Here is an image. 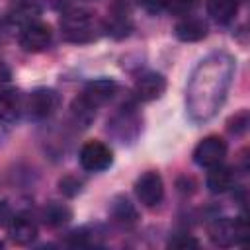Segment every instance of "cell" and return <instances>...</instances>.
I'll use <instances>...</instances> for the list:
<instances>
[{"label": "cell", "instance_id": "1", "mask_svg": "<svg viewBox=\"0 0 250 250\" xmlns=\"http://www.w3.org/2000/svg\"><path fill=\"white\" fill-rule=\"evenodd\" d=\"M236 70V59L227 51L203 57L189 74L186 86V111L195 123H207L223 107Z\"/></svg>", "mask_w": 250, "mask_h": 250}, {"label": "cell", "instance_id": "2", "mask_svg": "<svg viewBox=\"0 0 250 250\" xmlns=\"http://www.w3.org/2000/svg\"><path fill=\"white\" fill-rule=\"evenodd\" d=\"M104 25L88 10L70 8L61 18V33L68 43H92L100 37Z\"/></svg>", "mask_w": 250, "mask_h": 250}, {"label": "cell", "instance_id": "3", "mask_svg": "<svg viewBox=\"0 0 250 250\" xmlns=\"http://www.w3.org/2000/svg\"><path fill=\"white\" fill-rule=\"evenodd\" d=\"M207 234L215 246L229 248L232 244H244L248 236V227H246L244 217H238V219L221 217V219H215L207 227Z\"/></svg>", "mask_w": 250, "mask_h": 250}, {"label": "cell", "instance_id": "4", "mask_svg": "<svg viewBox=\"0 0 250 250\" xmlns=\"http://www.w3.org/2000/svg\"><path fill=\"white\" fill-rule=\"evenodd\" d=\"M107 133H111L119 143H133L141 133V115L131 105L121 107L107 121Z\"/></svg>", "mask_w": 250, "mask_h": 250}, {"label": "cell", "instance_id": "5", "mask_svg": "<svg viewBox=\"0 0 250 250\" xmlns=\"http://www.w3.org/2000/svg\"><path fill=\"white\" fill-rule=\"evenodd\" d=\"M135 195L141 201V205L154 209L164 199V182L162 176L156 170H146L141 174L135 182Z\"/></svg>", "mask_w": 250, "mask_h": 250}, {"label": "cell", "instance_id": "6", "mask_svg": "<svg viewBox=\"0 0 250 250\" xmlns=\"http://www.w3.org/2000/svg\"><path fill=\"white\" fill-rule=\"evenodd\" d=\"M78 160L86 172H104L113 164V152L102 141H88L82 145Z\"/></svg>", "mask_w": 250, "mask_h": 250}, {"label": "cell", "instance_id": "7", "mask_svg": "<svg viewBox=\"0 0 250 250\" xmlns=\"http://www.w3.org/2000/svg\"><path fill=\"white\" fill-rule=\"evenodd\" d=\"M227 156V141L219 135H209L197 143L193 148V162L201 168H213L223 164Z\"/></svg>", "mask_w": 250, "mask_h": 250}, {"label": "cell", "instance_id": "8", "mask_svg": "<svg viewBox=\"0 0 250 250\" xmlns=\"http://www.w3.org/2000/svg\"><path fill=\"white\" fill-rule=\"evenodd\" d=\"M61 98L55 90L51 88H35L33 92H29L27 100H25V109L29 113L31 119H47L51 117L57 109H59Z\"/></svg>", "mask_w": 250, "mask_h": 250}, {"label": "cell", "instance_id": "9", "mask_svg": "<svg viewBox=\"0 0 250 250\" xmlns=\"http://www.w3.org/2000/svg\"><path fill=\"white\" fill-rule=\"evenodd\" d=\"M51 41H53L51 25L41 20L20 29V47L25 53H41L51 47Z\"/></svg>", "mask_w": 250, "mask_h": 250}, {"label": "cell", "instance_id": "10", "mask_svg": "<svg viewBox=\"0 0 250 250\" xmlns=\"http://www.w3.org/2000/svg\"><path fill=\"white\" fill-rule=\"evenodd\" d=\"M8 234L10 238L20 244V246H27L31 244L37 234H39V229H37V221L33 219L31 213L27 211H20L16 215H12L10 223H8Z\"/></svg>", "mask_w": 250, "mask_h": 250}, {"label": "cell", "instance_id": "11", "mask_svg": "<svg viewBox=\"0 0 250 250\" xmlns=\"http://www.w3.org/2000/svg\"><path fill=\"white\" fill-rule=\"evenodd\" d=\"M115 92H117V82L115 80H111V78H96V80L86 84V88L80 94V98L86 104H90L92 107L98 109L100 105L107 104L115 96Z\"/></svg>", "mask_w": 250, "mask_h": 250}, {"label": "cell", "instance_id": "12", "mask_svg": "<svg viewBox=\"0 0 250 250\" xmlns=\"http://www.w3.org/2000/svg\"><path fill=\"white\" fill-rule=\"evenodd\" d=\"M166 92V78L160 72H145L135 82V96L141 102L158 100Z\"/></svg>", "mask_w": 250, "mask_h": 250}, {"label": "cell", "instance_id": "13", "mask_svg": "<svg viewBox=\"0 0 250 250\" xmlns=\"http://www.w3.org/2000/svg\"><path fill=\"white\" fill-rule=\"evenodd\" d=\"M209 33V27H207V21L203 18H197V16H182V20L176 23L174 27V35L184 41V43H195V41H201L205 39Z\"/></svg>", "mask_w": 250, "mask_h": 250}, {"label": "cell", "instance_id": "14", "mask_svg": "<svg viewBox=\"0 0 250 250\" xmlns=\"http://www.w3.org/2000/svg\"><path fill=\"white\" fill-rule=\"evenodd\" d=\"M109 215L111 221L119 227V229H133L139 221V211L137 207L125 197V195H117L113 197L111 205H109Z\"/></svg>", "mask_w": 250, "mask_h": 250}, {"label": "cell", "instance_id": "15", "mask_svg": "<svg viewBox=\"0 0 250 250\" xmlns=\"http://www.w3.org/2000/svg\"><path fill=\"white\" fill-rule=\"evenodd\" d=\"M23 109V98L16 88H2L0 90V121L12 123L20 117Z\"/></svg>", "mask_w": 250, "mask_h": 250}, {"label": "cell", "instance_id": "16", "mask_svg": "<svg viewBox=\"0 0 250 250\" xmlns=\"http://www.w3.org/2000/svg\"><path fill=\"white\" fill-rule=\"evenodd\" d=\"M39 16H41V10H39L37 4H33V2H18L8 10L6 20H8L10 25H18L21 29V27L37 21Z\"/></svg>", "mask_w": 250, "mask_h": 250}, {"label": "cell", "instance_id": "17", "mask_svg": "<svg viewBox=\"0 0 250 250\" xmlns=\"http://www.w3.org/2000/svg\"><path fill=\"white\" fill-rule=\"evenodd\" d=\"M205 182H207V188L211 193H225L234 186V172L230 166L217 164V166L209 168Z\"/></svg>", "mask_w": 250, "mask_h": 250}, {"label": "cell", "instance_id": "18", "mask_svg": "<svg viewBox=\"0 0 250 250\" xmlns=\"http://www.w3.org/2000/svg\"><path fill=\"white\" fill-rule=\"evenodd\" d=\"M41 219L49 229H59L64 227L70 219H72V209L66 203H59V201H49L43 209H41Z\"/></svg>", "mask_w": 250, "mask_h": 250}, {"label": "cell", "instance_id": "19", "mask_svg": "<svg viewBox=\"0 0 250 250\" xmlns=\"http://www.w3.org/2000/svg\"><path fill=\"white\" fill-rule=\"evenodd\" d=\"M102 25H104V31L109 33V35L115 37V39H123V37H127V35L131 33V29H133V23H131L129 14L125 12V8H121V10L113 8V12L109 14L107 21L102 23Z\"/></svg>", "mask_w": 250, "mask_h": 250}, {"label": "cell", "instance_id": "20", "mask_svg": "<svg viewBox=\"0 0 250 250\" xmlns=\"http://www.w3.org/2000/svg\"><path fill=\"white\" fill-rule=\"evenodd\" d=\"M238 12V0H207V14L217 23H230Z\"/></svg>", "mask_w": 250, "mask_h": 250}, {"label": "cell", "instance_id": "21", "mask_svg": "<svg viewBox=\"0 0 250 250\" xmlns=\"http://www.w3.org/2000/svg\"><path fill=\"white\" fill-rule=\"evenodd\" d=\"M82 186H84V182H82L78 176H72V174L59 180V191H61L62 195H66V197L78 195L80 189H82Z\"/></svg>", "mask_w": 250, "mask_h": 250}, {"label": "cell", "instance_id": "22", "mask_svg": "<svg viewBox=\"0 0 250 250\" xmlns=\"http://www.w3.org/2000/svg\"><path fill=\"white\" fill-rule=\"evenodd\" d=\"M248 123H250L248 111H246V109H240L238 113H234V115L229 119L227 129H229L230 133H234V135H242V133L248 129Z\"/></svg>", "mask_w": 250, "mask_h": 250}, {"label": "cell", "instance_id": "23", "mask_svg": "<svg viewBox=\"0 0 250 250\" xmlns=\"http://www.w3.org/2000/svg\"><path fill=\"white\" fill-rule=\"evenodd\" d=\"M197 0H166V10L174 16H188L195 8Z\"/></svg>", "mask_w": 250, "mask_h": 250}, {"label": "cell", "instance_id": "24", "mask_svg": "<svg viewBox=\"0 0 250 250\" xmlns=\"http://www.w3.org/2000/svg\"><path fill=\"white\" fill-rule=\"evenodd\" d=\"M168 246L170 248H180V250H186V248H197L199 246V240L188 232H178L174 234L170 240H168Z\"/></svg>", "mask_w": 250, "mask_h": 250}, {"label": "cell", "instance_id": "25", "mask_svg": "<svg viewBox=\"0 0 250 250\" xmlns=\"http://www.w3.org/2000/svg\"><path fill=\"white\" fill-rule=\"evenodd\" d=\"M139 2V6L145 10V12H148V14H158L160 10H164V6H166V0H137Z\"/></svg>", "mask_w": 250, "mask_h": 250}, {"label": "cell", "instance_id": "26", "mask_svg": "<svg viewBox=\"0 0 250 250\" xmlns=\"http://www.w3.org/2000/svg\"><path fill=\"white\" fill-rule=\"evenodd\" d=\"M12 209H10V205H8V201H0V227H8V223H10V219H12Z\"/></svg>", "mask_w": 250, "mask_h": 250}, {"label": "cell", "instance_id": "27", "mask_svg": "<svg viewBox=\"0 0 250 250\" xmlns=\"http://www.w3.org/2000/svg\"><path fill=\"white\" fill-rule=\"evenodd\" d=\"M10 37V23L6 18H0V45H4Z\"/></svg>", "mask_w": 250, "mask_h": 250}, {"label": "cell", "instance_id": "28", "mask_svg": "<svg viewBox=\"0 0 250 250\" xmlns=\"http://www.w3.org/2000/svg\"><path fill=\"white\" fill-rule=\"evenodd\" d=\"M12 78V70H10V66L4 62V61H0V82H8Z\"/></svg>", "mask_w": 250, "mask_h": 250}, {"label": "cell", "instance_id": "29", "mask_svg": "<svg viewBox=\"0 0 250 250\" xmlns=\"http://www.w3.org/2000/svg\"><path fill=\"white\" fill-rule=\"evenodd\" d=\"M0 248H2V240H0Z\"/></svg>", "mask_w": 250, "mask_h": 250}]
</instances>
